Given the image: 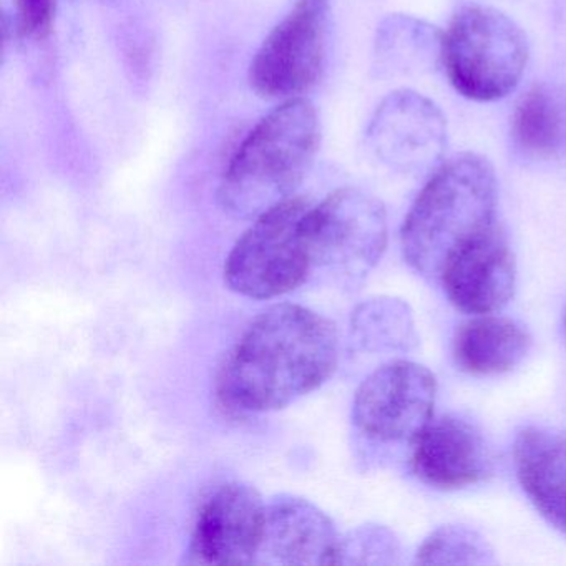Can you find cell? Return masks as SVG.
<instances>
[{
	"mask_svg": "<svg viewBox=\"0 0 566 566\" xmlns=\"http://www.w3.org/2000/svg\"><path fill=\"white\" fill-rule=\"evenodd\" d=\"M350 340L366 353L413 349L417 333L412 310L397 297H370L350 316Z\"/></svg>",
	"mask_w": 566,
	"mask_h": 566,
	"instance_id": "obj_18",
	"label": "cell"
},
{
	"mask_svg": "<svg viewBox=\"0 0 566 566\" xmlns=\"http://www.w3.org/2000/svg\"><path fill=\"white\" fill-rule=\"evenodd\" d=\"M19 31L25 38L42 39L51 31L55 0H15Z\"/></svg>",
	"mask_w": 566,
	"mask_h": 566,
	"instance_id": "obj_21",
	"label": "cell"
},
{
	"mask_svg": "<svg viewBox=\"0 0 566 566\" xmlns=\"http://www.w3.org/2000/svg\"><path fill=\"white\" fill-rule=\"evenodd\" d=\"M319 118L310 102L291 98L261 118L231 158L218 188L230 217L254 220L293 198L319 147Z\"/></svg>",
	"mask_w": 566,
	"mask_h": 566,
	"instance_id": "obj_3",
	"label": "cell"
},
{
	"mask_svg": "<svg viewBox=\"0 0 566 566\" xmlns=\"http://www.w3.org/2000/svg\"><path fill=\"white\" fill-rule=\"evenodd\" d=\"M499 184L489 160L462 154L440 165L402 224L403 258L439 281L446 264L467 244L495 228Z\"/></svg>",
	"mask_w": 566,
	"mask_h": 566,
	"instance_id": "obj_2",
	"label": "cell"
},
{
	"mask_svg": "<svg viewBox=\"0 0 566 566\" xmlns=\"http://www.w3.org/2000/svg\"><path fill=\"white\" fill-rule=\"evenodd\" d=\"M412 469L433 489H465L493 472V453L475 423L449 413L432 419L413 443Z\"/></svg>",
	"mask_w": 566,
	"mask_h": 566,
	"instance_id": "obj_13",
	"label": "cell"
},
{
	"mask_svg": "<svg viewBox=\"0 0 566 566\" xmlns=\"http://www.w3.org/2000/svg\"><path fill=\"white\" fill-rule=\"evenodd\" d=\"M339 363L336 324L300 304L261 313L228 353L217 377L221 406L233 413L284 409L327 382Z\"/></svg>",
	"mask_w": 566,
	"mask_h": 566,
	"instance_id": "obj_1",
	"label": "cell"
},
{
	"mask_svg": "<svg viewBox=\"0 0 566 566\" xmlns=\"http://www.w3.org/2000/svg\"><path fill=\"white\" fill-rule=\"evenodd\" d=\"M400 543L384 525H363L340 535L337 565H397Z\"/></svg>",
	"mask_w": 566,
	"mask_h": 566,
	"instance_id": "obj_20",
	"label": "cell"
},
{
	"mask_svg": "<svg viewBox=\"0 0 566 566\" xmlns=\"http://www.w3.org/2000/svg\"><path fill=\"white\" fill-rule=\"evenodd\" d=\"M437 379L412 360L377 367L354 396L353 423L373 442L416 443L433 419Z\"/></svg>",
	"mask_w": 566,
	"mask_h": 566,
	"instance_id": "obj_8",
	"label": "cell"
},
{
	"mask_svg": "<svg viewBox=\"0 0 566 566\" xmlns=\"http://www.w3.org/2000/svg\"><path fill=\"white\" fill-rule=\"evenodd\" d=\"M329 0H294L250 65L251 88L266 101H291L319 81L326 62Z\"/></svg>",
	"mask_w": 566,
	"mask_h": 566,
	"instance_id": "obj_7",
	"label": "cell"
},
{
	"mask_svg": "<svg viewBox=\"0 0 566 566\" xmlns=\"http://www.w3.org/2000/svg\"><path fill=\"white\" fill-rule=\"evenodd\" d=\"M370 151L387 167L403 174L430 170L447 147V120L439 105L413 91L384 98L367 128Z\"/></svg>",
	"mask_w": 566,
	"mask_h": 566,
	"instance_id": "obj_10",
	"label": "cell"
},
{
	"mask_svg": "<svg viewBox=\"0 0 566 566\" xmlns=\"http://www.w3.org/2000/svg\"><path fill=\"white\" fill-rule=\"evenodd\" d=\"M516 476L539 515L566 536V437L543 427L516 436Z\"/></svg>",
	"mask_w": 566,
	"mask_h": 566,
	"instance_id": "obj_14",
	"label": "cell"
},
{
	"mask_svg": "<svg viewBox=\"0 0 566 566\" xmlns=\"http://www.w3.org/2000/svg\"><path fill=\"white\" fill-rule=\"evenodd\" d=\"M565 329H566V314H565Z\"/></svg>",
	"mask_w": 566,
	"mask_h": 566,
	"instance_id": "obj_22",
	"label": "cell"
},
{
	"mask_svg": "<svg viewBox=\"0 0 566 566\" xmlns=\"http://www.w3.org/2000/svg\"><path fill=\"white\" fill-rule=\"evenodd\" d=\"M306 231L314 270L346 281L367 276L389 240L386 208L357 188H340L311 207Z\"/></svg>",
	"mask_w": 566,
	"mask_h": 566,
	"instance_id": "obj_6",
	"label": "cell"
},
{
	"mask_svg": "<svg viewBox=\"0 0 566 566\" xmlns=\"http://www.w3.org/2000/svg\"><path fill=\"white\" fill-rule=\"evenodd\" d=\"M439 281L462 313L483 316L505 307L515 293L516 263L502 228L496 224L462 248Z\"/></svg>",
	"mask_w": 566,
	"mask_h": 566,
	"instance_id": "obj_11",
	"label": "cell"
},
{
	"mask_svg": "<svg viewBox=\"0 0 566 566\" xmlns=\"http://www.w3.org/2000/svg\"><path fill=\"white\" fill-rule=\"evenodd\" d=\"M310 208L293 197L254 218L224 263V283L233 293L274 300L307 280L314 270L306 231Z\"/></svg>",
	"mask_w": 566,
	"mask_h": 566,
	"instance_id": "obj_5",
	"label": "cell"
},
{
	"mask_svg": "<svg viewBox=\"0 0 566 566\" xmlns=\"http://www.w3.org/2000/svg\"><path fill=\"white\" fill-rule=\"evenodd\" d=\"M528 62V42L515 21L485 6H467L443 32L442 65L457 92L495 102L515 91Z\"/></svg>",
	"mask_w": 566,
	"mask_h": 566,
	"instance_id": "obj_4",
	"label": "cell"
},
{
	"mask_svg": "<svg viewBox=\"0 0 566 566\" xmlns=\"http://www.w3.org/2000/svg\"><path fill=\"white\" fill-rule=\"evenodd\" d=\"M532 347L525 326L509 317L483 314L462 324L453 337V359L472 376H496L515 369Z\"/></svg>",
	"mask_w": 566,
	"mask_h": 566,
	"instance_id": "obj_15",
	"label": "cell"
},
{
	"mask_svg": "<svg viewBox=\"0 0 566 566\" xmlns=\"http://www.w3.org/2000/svg\"><path fill=\"white\" fill-rule=\"evenodd\" d=\"M266 502L254 486L224 482L214 486L197 512L187 558L190 565H256Z\"/></svg>",
	"mask_w": 566,
	"mask_h": 566,
	"instance_id": "obj_9",
	"label": "cell"
},
{
	"mask_svg": "<svg viewBox=\"0 0 566 566\" xmlns=\"http://www.w3.org/2000/svg\"><path fill=\"white\" fill-rule=\"evenodd\" d=\"M443 32L410 18L390 15L377 31L374 71L379 77L422 75L442 64Z\"/></svg>",
	"mask_w": 566,
	"mask_h": 566,
	"instance_id": "obj_16",
	"label": "cell"
},
{
	"mask_svg": "<svg viewBox=\"0 0 566 566\" xmlns=\"http://www.w3.org/2000/svg\"><path fill=\"white\" fill-rule=\"evenodd\" d=\"M340 535L319 506L294 495L266 502L256 565H337Z\"/></svg>",
	"mask_w": 566,
	"mask_h": 566,
	"instance_id": "obj_12",
	"label": "cell"
},
{
	"mask_svg": "<svg viewBox=\"0 0 566 566\" xmlns=\"http://www.w3.org/2000/svg\"><path fill=\"white\" fill-rule=\"evenodd\" d=\"M516 147L533 158H553L566 148V101L555 88L539 85L523 95L512 117Z\"/></svg>",
	"mask_w": 566,
	"mask_h": 566,
	"instance_id": "obj_17",
	"label": "cell"
},
{
	"mask_svg": "<svg viewBox=\"0 0 566 566\" xmlns=\"http://www.w3.org/2000/svg\"><path fill=\"white\" fill-rule=\"evenodd\" d=\"M417 565L443 566L495 565L490 543L475 530L463 525H446L423 539L416 555Z\"/></svg>",
	"mask_w": 566,
	"mask_h": 566,
	"instance_id": "obj_19",
	"label": "cell"
}]
</instances>
